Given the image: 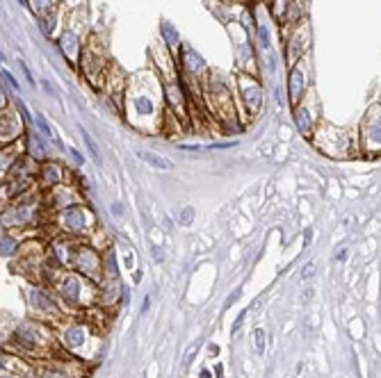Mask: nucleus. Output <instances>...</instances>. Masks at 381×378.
Listing matches in <instances>:
<instances>
[{
    "label": "nucleus",
    "mask_w": 381,
    "mask_h": 378,
    "mask_svg": "<svg viewBox=\"0 0 381 378\" xmlns=\"http://www.w3.org/2000/svg\"><path fill=\"white\" fill-rule=\"evenodd\" d=\"M32 216V208L28 205H21V208H12L7 214L2 216V223L5 226H25V223L30 221Z\"/></svg>",
    "instance_id": "1"
},
{
    "label": "nucleus",
    "mask_w": 381,
    "mask_h": 378,
    "mask_svg": "<svg viewBox=\"0 0 381 378\" xmlns=\"http://www.w3.org/2000/svg\"><path fill=\"white\" fill-rule=\"evenodd\" d=\"M137 157H142L144 162L151 164V166L157 171H173V162H169V160L162 155H156V153H149V150H139Z\"/></svg>",
    "instance_id": "2"
},
{
    "label": "nucleus",
    "mask_w": 381,
    "mask_h": 378,
    "mask_svg": "<svg viewBox=\"0 0 381 378\" xmlns=\"http://www.w3.org/2000/svg\"><path fill=\"white\" fill-rule=\"evenodd\" d=\"M28 148H30L32 157H37V160H44L46 155V148H44V144H41V139H39L35 132L28 134Z\"/></svg>",
    "instance_id": "3"
},
{
    "label": "nucleus",
    "mask_w": 381,
    "mask_h": 378,
    "mask_svg": "<svg viewBox=\"0 0 381 378\" xmlns=\"http://www.w3.org/2000/svg\"><path fill=\"white\" fill-rule=\"evenodd\" d=\"M83 139H85V144H87V148H89V153H91V160L96 164H101V155H98V146H96V141L91 139V134L89 132H85L83 130Z\"/></svg>",
    "instance_id": "4"
},
{
    "label": "nucleus",
    "mask_w": 381,
    "mask_h": 378,
    "mask_svg": "<svg viewBox=\"0 0 381 378\" xmlns=\"http://www.w3.org/2000/svg\"><path fill=\"white\" fill-rule=\"evenodd\" d=\"M64 223H67L69 228L78 230L80 226H83V219H80V214H78L75 210H71V212H67V216H64Z\"/></svg>",
    "instance_id": "5"
},
{
    "label": "nucleus",
    "mask_w": 381,
    "mask_h": 378,
    "mask_svg": "<svg viewBox=\"0 0 381 378\" xmlns=\"http://www.w3.org/2000/svg\"><path fill=\"white\" fill-rule=\"evenodd\" d=\"M35 123L39 126V130L44 132V137H52V130H51V126H48V121L41 116V114H35Z\"/></svg>",
    "instance_id": "6"
},
{
    "label": "nucleus",
    "mask_w": 381,
    "mask_h": 378,
    "mask_svg": "<svg viewBox=\"0 0 381 378\" xmlns=\"http://www.w3.org/2000/svg\"><path fill=\"white\" fill-rule=\"evenodd\" d=\"M14 248H16L14 239H0V255H9V253H14Z\"/></svg>",
    "instance_id": "7"
},
{
    "label": "nucleus",
    "mask_w": 381,
    "mask_h": 378,
    "mask_svg": "<svg viewBox=\"0 0 381 378\" xmlns=\"http://www.w3.org/2000/svg\"><path fill=\"white\" fill-rule=\"evenodd\" d=\"M297 126L301 132H308L311 126H308V119H306V112H297Z\"/></svg>",
    "instance_id": "8"
},
{
    "label": "nucleus",
    "mask_w": 381,
    "mask_h": 378,
    "mask_svg": "<svg viewBox=\"0 0 381 378\" xmlns=\"http://www.w3.org/2000/svg\"><path fill=\"white\" fill-rule=\"evenodd\" d=\"M256 348H258V353H265V330H256Z\"/></svg>",
    "instance_id": "9"
},
{
    "label": "nucleus",
    "mask_w": 381,
    "mask_h": 378,
    "mask_svg": "<svg viewBox=\"0 0 381 378\" xmlns=\"http://www.w3.org/2000/svg\"><path fill=\"white\" fill-rule=\"evenodd\" d=\"M137 110L144 112V114H149V112L153 110V107H151V103L146 100V98H139V100H137Z\"/></svg>",
    "instance_id": "10"
},
{
    "label": "nucleus",
    "mask_w": 381,
    "mask_h": 378,
    "mask_svg": "<svg viewBox=\"0 0 381 378\" xmlns=\"http://www.w3.org/2000/svg\"><path fill=\"white\" fill-rule=\"evenodd\" d=\"M244 317H247V314H244V312H242V314H240V317L235 319V324H233L231 333H238V330H240V326H242V321H244Z\"/></svg>",
    "instance_id": "11"
},
{
    "label": "nucleus",
    "mask_w": 381,
    "mask_h": 378,
    "mask_svg": "<svg viewBox=\"0 0 381 378\" xmlns=\"http://www.w3.org/2000/svg\"><path fill=\"white\" fill-rule=\"evenodd\" d=\"M2 75H5V78H7V82H9V84H12V87H14V89H18V82L14 80V75L9 73V71H2Z\"/></svg>",
    "instance_id": "12"
},
{
    "label": "nucleus",
    "mask_w": 381,
    "mask_h": 378,
    "mask_svg": "<svg viewBox=\"0 0 381 378\" xmlns=\"http://www.w3.org/2000/svg\"><path fill=\"white\" fill-rule=\"evenodd\" d=\"M313 271H315V262H311V264L304 269V280H308V278L313 276Z\"/></svg>",
    "instance_id": "13"
},
{
    "label": "nucleus",
    "mask_w": 381,
    "mask_h": 378,
    "mask_svg": "<svg viewBox=\"0 0 381 378\" xmlns=\"http://www.w3.org/2000/svg\"><path fill=\"white\" fill-rule=\"evenodd\" d=\"M162 30H165V34H167V37H169V39H172L173 44H176V41H178V37H176V34H173V32L169 30V28H167V25H165V28H162Z\"/></svg>",
    "instance_id": "14"
},
{
    "label": "nucleus",
    "mask_w": 381,
    "mask_h": 378,
    "mask_svg": "<svg viewBox=\"0 0 381 378\" xmlns=\"http://www.w3.org/2000/svg\"><path fill=\"white\" fill-rule=\"evenodd\" d=\"M2 367H5V360H2V358H0V371H2Z\"/></svg>",
    "instance_id": "15"
},
{
    "label": "nucleus",
    "mask_w": 381,
    "mask_h": 378,
    "mask_svg": "<svg viewBox=\"0 0 381 378\" xmlns=\"http://www.w3.org/2000/svg\"><path fill=\"white\" fill-rule=\"evenodd\" d=\"M0 60H5V57H2V52H0Z\"/></svg>",
    "instance_id": "16"
}]
</instances>
